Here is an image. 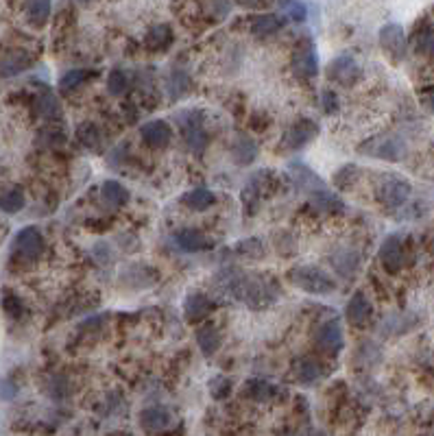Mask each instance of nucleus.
Segmentation results:
<instances>
[{
  "label": "nucleus",
  "mask_w": 434,
  "mask_h": 436,
  "mask_svg": "<svg viewBox=\"0 0 434 436\" xmlns=\"http://www.w3.org/2000/svg\"><path fill=\"white\" fill-rule=\"evenodd\" d=\"M227 288L249 305H266L275 299V288L262 275H238L229 281Z\"/></svg>",
  "instance_id": "1"
},
{
  "label": "nucleus",
  "mask_w": 434,
  "mask_h": 436,
  "mask_svg": "<svg viewBox=\"0 0 434 436\" xmlns=\"http://www.w3.org/2000/svg\"><path fill=\"white\" fill-rule=\"evenodd\" d=\"M288 279L293 284L310 295H329L336 290V281L334 277H329L323 269L310 266V264H301L293 266L288 271Z\"/></svg>",
  "instance_id": "2"
},
{
  "label": "nucleus",
  "mask_w": 434,
  "mask_h": 436,
  "mask_svg": "<svg viewBox=\"0 0 434 436\" xmlns=\"http://www.w3.org/2000/svg\"><path fill=\"white\" fill-rule=\"evenodd\" d=\"M411 190L413 188L406 179L397 175H382L375 188V194L385 208H399V205H404L408 196H411Z\"/></svg>",
  "instance_id": "3"
},
{
  "label": "nucleus",
  "mask_w": 434,
  "mask_h": 436,
  "mask_svg": "<svg viewBox=\"0 0 434 436\" xmlns=\"http://www.w3.org/2000/svg\"><path fill=\"white\" fill-rule=\"evenodd\" d=\"M360 153L369 158H377V160H389V162H399L406 153L404 142L397 136H377V138H369L367 142H363L358 146Z\"/></svg>",
  "instance_id": "4"
},
{
  "label": "nucleus",
  "mask_w": 434,
  "mask_h": 436,
  "mask_svg": "<svg viewBox=\"0 0 434 436\" xmlns=\"http://www.w3.org/2000/svg\"><path fill=\"white\" fill-rule=\"evenodd\" d=\"M380 46L382 50L393 59V61H399L406 57V50H408V40H406V31L399 24L391 22V24H385V27L380 29Z\"/></svg>",
  "instance_id": "5"
},
{
  "label": "nucleus",
  "mask_w": 434,
  "mask_h": 436,
  "mask_svg": "<svg viewBox=\"0 0 434 436\" xmlns=\"http://www.w3.org/2000/svg\"><path fill=\"white\" fill-rule=\"evenodd\" d=\"M13 253L20 255L22 260H37L44 253V238L37 227H24L16 234L13 240Z\"/></svg>",
  "instance_id": "6"
},
{
  "label": "nucleus",
  "mask_w": 434,
  "mask_h": 436,
  "mask_svg": "<svg viewBox=\"0 0 434 436\" xmlns=\"http://www.w3.org/2000/svg\"><path fill=\"white\" fill-rule=\"evenodd\" d=\"M319 134V124L312 118H299L291 129L286 131V136L282 138V148L284 151H299L305 144H310Z\"/></svg>",
  "instance_id": "7"
},
{
  "label": "nucleus",
  "mask_w": 434,
  "mask_h": 436,
  "mask_svg": "<svg viewBox=\"0 0 434 436\" xmlns=\"http://www.w3.org/2000/svg\"><path fill=\"white\" fill-rule=\"evenodd\" d=\"M327 79L339 86H353L360 79V66L351 55H341L327 64Z\"/></svg>",
  "instance_id": "8"
},
{
  "label": "nucleus",
  "mask_w": 434,
  "mask_h": 436,
  "mask_svg": "<svg viewBox=\"0 0 434 436\" xmlns=\"http://www.w3.org/2000/svg\"><path fill=\"white\" fill-rule=\"evenodd\" d=\"M288 175H291V179H293V186H295L297 190H301V192H312V194H317V192L327 190L323 179H321L310 166H305L303 162H293V164L288 166Z\"/></svg>",
  "instance_id": "9"
},
{
  "label": "nucleus",
  "mask_w": 434,
  "mask_h": 436,
  "mask_svg": "<svg viewBox=\"0 0 434 436\" xmlns=\"http://www.w3.org/2000/svg\"><path fill=\"white\" fill-rule=\"evenodd\" d=\"M293 70L301 79H312L319 72V59L315 53V46L310 40H305L303 44L297 46L295 55H293Z\"/></svg>",
  "instance_id": "10"
},
{
  "label": "nucleus",
  "mask_w": 434,
  "mask_h": 436,
  "mask_svg": "<svg viewBox=\"0 0 434 436\" xmlns=\"http://www.w3.org/2000/svg\"><path fill=\"white\" fill-rule=\"evenodd\" d=\"M317 345L321 351L329 355H339L343 351L345 338H343V329L339 321H327L317 329Z\"/></svg>",
  "instance_id": "11"
},
{
  "label": "nucleus",
  "mask_w": 434,
  "mask_h": 436,
  "mask_svg": "<svg viewBox=\"0 0 434 436\" xmlns=\"http://www.w3.org/2000/svg\"><path fill=\"white\" fill-rule=\"evenodd\" d=\"M140 425L142 430L151 432V434H162L166 430H170L172 425V413L164 406H151L144 408L140 413Z\"/></svg>",
  "instance_id": "12"
},
{
  "label": "nucleus",
  "mask_w": 434,
  "mask_h": 436,
  "mask_svg": "<svg viewBox=\"0 0 434 436\" xmlns=\"http://www.w3.org/2000/svg\"><path fill=\"white\" fill-rule=\"evenodd\" d=\"M140 136L151 148H166L172 140V129L166 120H151L140 126Z\"/></svg>",
  "instance_id": "13"
},
{
  "label": "nucleus",
  "mask_w": 434,
  "mask_h": 436,
  "mask_svg": "<svg viewBox=\"0 0 434 436\" xmlns=\"http://www.w3.org/2000/svg\"><path fill=\"white\" fill-rule=\"evenodd\" d=\"M380 260L385 264V269L389 273H397L404 262H406V253H404V242H401V236H389L385 242L380 247Z\"/></svg>",
  "instance_id": "14"
},
{
  "label": "nucleus",
  "mask_w": 434,
  "mask_h": 436,
  "mask_svg": "<svg viewBox=\"0 0 434 436\" xmlns=\"http://www.w3.org/2000/svg\"><path fill=\"white\" fill-rule=\"evenodd\" d=\"M212 310H214V301L206 293L194 290L184 301V314H186V321H190V323L206 319Z\"/></svg>",
  "instance_id": "15"
},
{
  "label": "nucleus",
  "mask_w": 434,
  "mask_h": 436,
  "mask_svg": "<svg viewBox=\"0 0 434 436\" xmlns=\"http://www.w3.org/2000/svg\"><path fill=\"white\" fill-rule=\"evenodd\" d=\"M371 301L367 299L365 293H356L349 301H347V307H345V314H347V321L351 325H365L371 317Z\"/></svg>",
  "instance_id": "16"
},
{
  "label": "nucleus",
  "mask_w": 434,
  "mask_h": 436,
  "mask_svg": "<svg viewBox=\"0 0 434 436\" xmlns=\"http://www.w3.org/2000/svg\"><path fill=\"white\" fill-rule=\"evenodd\" d=\"M175 244L186 253L203 251L210 247V240L203 236L199 229H182V232L175 234Z\"/></svg>",
  "instance_id": "17"
},
{
  "label": "nucleus",
  "mask_w": 434,
  "mask_h": 436,
  "mask_svg": "<svg viewBox=\"0 0 434 436\" xmlns=\"http://www.w3.org/2000/svg\"><path fill=\"white\" fill-rule=\"evenodd\" d=\"M255 158H258V144L247 136H238L232 144V160L238 166H249Z\"/></svg>",
  "instance_id": "18"
},
{
  "label": "nucleus",
  "mask_w": 434,
  "mask_h": 436,
  "mask_svg": "<svg viewBox=\"0 0 434 436\" xmlns=\"http://www.w3.org/2000/svg\"><path fill=\"white\" fill-rule=\"evenodd\" d=\"M264 179H266V170H258L249 177V182L245 184V190H242V203H245V210L249 208V212L255 210V205H258V199H260V192L264 188Z\"/></svg>",
  "instance_id": "19"
},
{
  "label": "nucleus",
  "mask_w": 434,
  "mask_h": 436,
  "mask_svg": "<svg viewBox=\"0 0 434 436\" xmlns=\"http://www.w3.org/2000/svg\"><path fill=\"white\" fill-rule=\"evenodd\" d=\"M284 27V20L277 13H262L251 22V33L255 37H271Z\"/></svg>",
  "instance_id": "20"
},
{
  "label": "nucleus",
  "mask_w": 434,
  "mask_h": 436,
  "mask_svg": "<svg viewBox=\"0 0 434 436\" xmlns=\"http://www.w3.org/2000/svg\"><path fill=\"white\" fill-rule=\"evenodd\" d=\"M297 377L301 384L310 387V384H317L321 377H325V369L317 358H301L297 363Z\"/></svg>",
  "instance_id": "21"
},
{
  "label": "nucleus",
  "mask_w": 434,
  "mask_h": 436,
  "mask_svg": "<svg viewBox=\"0 0 434 436\" xmlns=\"http://www.w3.org/2000/svg\"><path fill=\"white\" fill-rule=\"evenodd\" d=\"M144 44H146L148 50H153V53L166 50L172 44V29L168 27V24H158V27L148 29V33L144 37Z\"/></svg>",
  "instance_id": "22"
},
{
  "label": "nucleus",
  "mask_w": 434,
  "mask_h": 436,
  "mask_svg": "<svg viewBox=\"0 0 434 436\" xmlns=\"http://www.w3.org/2000/svg\"><path fill=\"white\" fill-rule=\"evenodd\" d=\"M223 338H221V331L214 325H206L197 329V345L201 349L203 355H214L221 347Z\"/></svg>",
  "instance_id": "23"
},
{
  "label": "nucleus",
  "mask_w": 434,
  "mask_h": 436,
  "mask_svg": "<svg viewBox=\"0 0 434 436\" xmlns=\"http://www.w3.org/2000/svg\"><path fill=\"white\" fill-rule=\"evenodd\" d=\"M332 266L336 269V273L345 275V277H351L356 271H358V253L351 251V249H343V251H336L334 255H332Z\"/></svg>",
  "instance_id": "24"
},
{
  "label": "nucleus",
  "mask_w": 434,
  "mask_h": 436,
  "mask_svg": "<svg viewBox=\"0 0 434 436\" xmlns=\"http://www.w3.org/2000/svg\"><path fill=\"white\" fill-rule=\"evenodd\" d=\"M214 201H216V196L208 188H194V190H190V192H186L182 196V203L186 205V208L197 210V212H203V210L212 208Z\"/></svg>",
  "instance_id": "25"
},
{
  "label": "nucleus",
  "mask_w": 434,
  "mask_h": 436,
  "mask_svg": "<svg viewBox=\"0 0 434 436\" xmlns=\"http://www.w3.org/2000/svg\"><path fill=\"white\" fill-rule=\"evenodd\" d=\"M31 64V57L22 50H13L7 57L0 59V76H13L20 74L22 70H27Z\"/></svg>",
  "instance_id": "26"
},
{
  "label": "nucleus",
  "mask_w": 434,
  "mask_h": 436,
  "mask_svg": "<svg viewBox=\"0 0 434 436\" xmlns=\"http://www.w3.org/2000/svg\"><path fill=\"white\" fill-rule=\"evenodd\" d=\"M100 196H103V201L107 205H112V208H120V205L129 201V192L124 190V186L120 182H114V179L103 184V188H100Z\"/></svg>",
  "instance_id": "27"
},
{
  "label": "nucleus",
  "mask_w": 434,
  "mask_h": 436,
  "mask_svg": "<svg viewBox=\"0 0 434 436\" xmlns=\"http://www.w3.org/2000/svg\"><path fill=\"white\" fill-rule=\"evenodd\" d=\"M413 44H415V50L419 55L434 57V27L432 24H423V27L417 29Z\"/></svg>",
  "instance_id": "28"
},
{
  "label": "nucleus",
  "mask_w": 434,
  "mask_h": 436,
  "mask_svg": "<svg viewBox=\"0 0 434 436\" xmlns=\"http://www.w3.org/2000/svg\"><path fill=\"white\" fill-rule=\"evenodd\" d=\"M310 205L321 212H341L345 208V203L329 190H323V192H317L310 196Z\"/></svg>",
  "instance_id": "29"
},
{
  "label": "nucleus",
  "mask_w": 434,
  "mask_h": 436,
  "mask_svg": "<svg viewBox=\"0 0 434 436\" xmlns=\"http://www.w3.org/2000/svg\"><path fill=\"white\" fill-rule=\"evenodd\" d=\"M24 203H27V199H24L22 188H9L0 194V210L5 214H18L24 208Z\"/></svg>",
  "instance_id": "30"
},
{
  "label": "nucleus",
  "mask_w": 434,
  "mask_h": 436,
  "mask_svg": "<svg viewBox=\"0 0 434 436\" xmlns=\"http://www.w3.org/2000/svg\"><path fill=\"white\" fill-rule=\"evenodd\" d=\"M188 90H190V76H188V72L175 68L170 72V76H168V96H170V100L182 98Z\"/></svg>",
  "instance_id": "31"
},
{
  "label": "nucleus",
  "mask_w": 434,
  "mask_h": 436,
  "mask_svg": "<svg viewBox=\"0 0 434 436\" xmlns=\"http://www.w3.org/2000/svg\"><path fill=\"white\" fill-rule=\"evenodd\" d=\"M245 395L251 397L253 401H269L275 395V389L266 379H249L245 384Z\"/></svg>",
  "instance_id": "32"
},
{
  "label": "nucleus",
  "mask_w": 434,
  "mask_h": 436,
  "mask_svg": "<svg viewBox=\"0 0 434 436\" xmlns=\"http://www.w3.org/2000/svg\"><path fill=\"white\" fill-rule=\"evenodd\" d=\"M37 112H40V116H44V118H48V120H55V118L61 116L57 98L50 94L48 90L37 98Z\"/></svg>",
  "instance_id": "33"
},
{
  "label": "nucleus",
  "mask_w": 434,
  "mask_h": 436,
  "mask_svg": "<svg viewBox=\"0 0 434 436\" xmlns=\"http://www.w3.org/2000/svg\"><path fill=\"white\" fill-rule=\"evenodd\" d=\"M90 76V72L88 70H83V68H72V70H68L61 79H59V90L61 92H70V90H76L79 88L86 79Z\"/></svg>",
  "instance_id": "34"
},
{
  "label": "nucleus",
  "mask_w": 434,
  "mask_h": 436,
  "mask_svg": "<svg viewBox=\"0 0 434 436\" xmlns=\"http://www.w3.org/2000/svg\"><path fill=\"white\" fill-rule=\"evenodd\" d=\"M27 18L33 27H42V24H46L50 18V3H44V0H40V3H29Z\"/></svg>",
  "instance_id": "35"
},
{
  "label": "nucleus",
  "mask_w": 434,
  "mask_h": 436,
  "mask_svg": "<svg viewBox=\"0 0 434 436\" xmlns=\"http://www.w3.org/2000/svg\"><path fill=\"white\" fill-rule=\"evenodd\" d=\"M127 88H129V76L124 74V70H112L107 76V92L112 96H120L127 92Z\"/></svg>",
  "instance_id": "36"
},
{
  "label": "nucleus",
  "mask_w": 434,
  "mask_h": 436,
  "mask_svg": "<svg viewBox=\"0 0 434 436\" xmlns=\"http://www.w3.org/2000/svg\"><path fill=\"white\" fill-rule=\"evenodd\" d=\"M76 138H79V142L86 146V148H96L98 142H100V131L98 126L94 122H86L79 126V131H76Z\"/></svg>",
  "instance_id": "37"
},
{
  "label": "nucleus",
  "mask_w": 434,
  "mask_h": 436,
  "mask_svg": "<svg viewBox=\"0 0 434 436\" xmlns=\"http://www.w3.org/2000/svg\"><path fill=\"white\" fill-rule=\"evenodd\" d=\"M229 391H232V379L225 377V375H216L210 379V395L214 399H225L229 395Z\"/></svg>",
  "instance_id": "38"
},
{
  "label": "nucleus",
  "mask_w": 434,
  "mask_h": 436,
  "mask_svg": "<svg viewBox=\"0 0 434 436\" xmlns=\"http://www.w3.org/2000/svg\"><path fill=\"white\" fill-rule=\"evenodd\" d=\"M279 9H282L284 16H288L295 22H303L305 18H308V5L305 3H282L279 5Z\"/></svg>",
  "instance_id": "39"
},
{
  "label": "nucleus",
  "mask_w": 434,
  "mask_h": 436,
  "mask_svg": "<svg viewBox=\"0 0 434 436\" xmlns=\"http://www.w3.org/2000/svg\"><path fill=\"white\" fill-rule=\"evenodd\" d=\"M356 170H358V168H356L353 164H347V166H343L336 175H334V184L341 188V190H345L351 182H353V179H356V175H358V172H356Z\"/></svg>",
  "instance_id": "40"
},
{
  "label": "nucleus",
  "mask_w": 434,
  "mask_h": 436,
  "mask_svg": "<svg viewBox=\"0 0 434 436\" xmlns=\"http://www.w3.org/2000/svg\"><path fill=\"white\" fill-rule=\"evenodd\" d=\"M3 307H5V312H7L9 317H20V314H22V301H20L13 293H9V290H5Z\"/></svg>",
  "instance_id": "41"
},
{
  "label": "nucleus",
  "mask_w": 434,
  "mask_h": 436,
  "mask_svg": "<svg viewBox=\"0 0 434 436\" xmlns=\"http://www.w3.org/2000/svg\"><path fill=\"white\" fill-rule=\"evenodd\" d=\"M339 96L332 92V90H325L323 92V112L327 114V116H334L336 112H339Z\"/></svg>",
  "instance_id": "42"
},
{
  "label": "nucleus",
  "mask_w": 434,
  "mask_h": 436,
  "mask_svg": "<svg viewBox=\"0 0 434 436\" xmlns=\"http://www.w3.org/2000/svg\"><path fill=\"white\" fill-rule=\"evenodd\" d=\"M238 251L245 253V255H260V253H262V242L255 240V238L242 240V242L238 244Z\"/></svg>",
  "instance_id": "43"
},
{
  "label": "nucleus",
  "mask_w": 434,
  "mask_h": 436,
  "mask_svg": "<svg viewBox=\"0 0 434 436\" xmlns=\"http://www.w3.org/2000/svg\"><path fill=\"white\" fill-rule=\"evenodd\" d=\"M16 393H18V387H16L13 382H9V379H0V399H3V401H9V399L16 397Z\"/></svg>",
  "instance_id": "44"
},
{
  "label": "nucleus",
  "mask_w": 434,
  "mask_h": 436,
  "mask_svg": "<svg viewBox=\"0 0 434 436\" xmlns=\"http://www.w3.org/2000/svg\"><path fill=\"white\" fill-rule=\"evenodd\" d=\"M421 102H423V105H426V107L434 114V88L421 94Z\"/></svg>",
  "instance_id": "45"
},
{
  "label": "nucleus",
  "mask_w": 434,
  "mask_h": 436,
  "mask_svg": "<svg viewBox=\"0 0 434 436\" xmlns=\"http://www.w3.org/2000/svg\"><path fill=\"white\" fill-rule=\"evenodd\" d=\"M212 9L214 11H218V18H225L229 11H232V5H223V3H214L212 5Z\"/></svg>",
  "instance_id": "46"
}]
</instances>
